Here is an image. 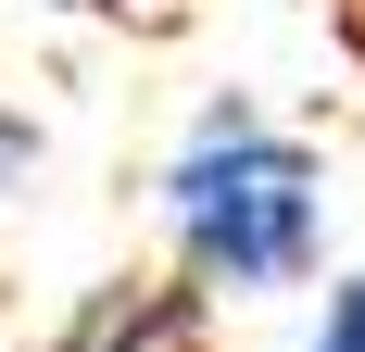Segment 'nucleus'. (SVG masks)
Here are the masks:
<instances>
[{"label": "nucleus", "mask_w": 365, "mask_h": 352, "mask_svg": "<svg viewBox=\"0 0 365 352\" xmlns=\"http://www.w3.org/2000/svg\"><path fill=\"white\" fill-rule=\"evenodd\" d=\"M164 239L177 277H202L215 302H264L328 264V151L290 139L264 101H215L164 164Z\"/></svg>", "instance_id": "f257e3e1"}, {"label": "nucleus", "mask_w": 365, "mask_h": 352, "mask_svg": "<svg viewBox=\"0 0 365 352\" xmlns=\"http://www.w3.org/2000/svg\"><path fill=\"white\" fill-rule=\"evenodd\" d=\"M26 352H215V289L177 277V264H139V277H101L51 340Z\"/></svg>", "instance_id": "f03ea898"}, {"label": "nucleus", "mask_w": 365, "mask_h": 352, "mask_svg": "<svg viewBox=\"0 0 365 352\" xmlns=\"http://www.w3.org/2000/svg\"><path fill=\"white\" fill-rule=\"evenodd\" d=\"M315 352H365V277L328 289V315H315Z\"/></svg>", "instance_id": "7ed1b4c3"}, {"label": "nucleus", "mask_w": 365, "mask_h": 352, "mask_svg": "<svg viewBox=\"0 0 365 352\" xmlns=\"http://www.w3.org/2000/svg\"><path fill=\"white\" fill-rule=\"evenodd\" d=\"M51 13H76V26H177V0H51Z\"/></svg>", "instance_id": "20e7f679"}, {"label": "nucleus", "mask_w": 365, "mask_h": 352, "mask_svg": "<svg viewBox=\"0 0 365 352\" xmlns=\"http://www.w3.org/2000/svg\"><path fill=\"white\" fill-rule=\"evenodd\" d=\"M26 164H38V126H26V113H0V202L26 189Z\"/></svg>", "instance_id": "39448f33"}]
</instances>
